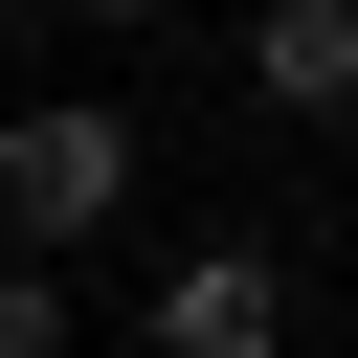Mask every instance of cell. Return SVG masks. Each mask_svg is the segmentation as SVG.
I'll list each match as a JSON object with an SVG mask.
<instances>
[{"label":"cell","mask_w":358,"mask_h":358,"mask_svg":"<svg viewBox=\"0 0 358 358\" xmlns=\"http://www.w3.org/2000/svg\"><path fill=\"white\" fill-rule=\"evenodd\" d=\"M134 179H157V134H134L112 90H45V112H0V268H90V246L134 224Z\"/></svg>","instance_id":"cell-1"},{"label":"cell","mask_w":358,"mask_h":358,"mask_svg":"<svg viewBox=\"0 0 358 358\" xmlns=\"http://www.w3.org/2000/svg\"><path fill=\"white\" fill-rule=\"evenodd\" d=\"M134 358H291V268L268 246H179L157 313H134Z\"/></svg>","instance_id":"cell-2"},{"label":"cell","mask_w":358,"mask_h":358,"mask_svg":"<svg viewBox=\"0 0 358 358\" xmlns=\"http://www.w3.org/2000/svg\"><path fill=\"white\" fill-rule=\"evenodd\" d=\"M246 90H268L291 134H336V112H358V0H246Z\"/></svg>","instance_id":"cell-3"},{"label":"cell","mask_w":358,"mask_h":358,"mask_svg":"<svg viewBox=\"0 0 358 358\" xmlns=\"http://www.w3.org/2000/svg\"><path fill=\"white\" fill-rule=\"evenodd\" d=\"M0 358H90L67 336V268H0Z\"/></svg>","instance_id":"cell-4"},{"label":"cell","mask_w":358,"mask_h":358,"mask_svg":"<svg viewBox=\"0 0 358 358\" xmlns=\"http://www.w3.org/2000/svg\"><path fill=\"white\" fill-rule=\"evenodd\" d=\"M45 22H90V45H134V22H179V0H45Z\"/></svg>","instance_id":"cell-5"},{"label":"cell","mask_w":358,"mask_h":358,"mask_svg":"<svg viewBox=\"0 0 358 358\" xmlns=\"http://www.w3.org/2000/svg\"><path fill=\"white\" fill-rule=\"evenodd\" d=\"M0 22H45V0H0Z\"/></svg>","instance_id":"cell-6"}]
</instances>
